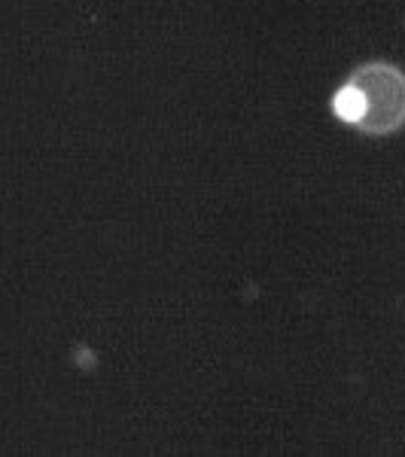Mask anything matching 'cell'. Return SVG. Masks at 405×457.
<instances>
[{"instance_id":"6da1fadb","label":"cell","mask_w":405,"mask_h":457,"mask_svg":"<svg viewBox=\"0 0 405 457\" xmlns=\"http://www.w3.org/2000/svg\"><path fill=\"white\" fill-rule=\"evenodd\" d=\"M338 122L366 137H390L405 129V71L375 58L348 73L329 98Z\"/></svg>"}]
</instances>
